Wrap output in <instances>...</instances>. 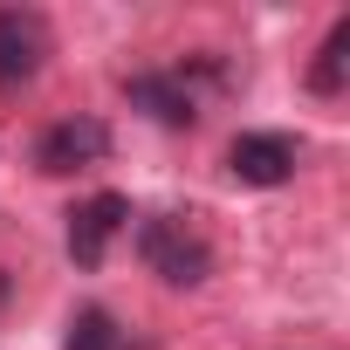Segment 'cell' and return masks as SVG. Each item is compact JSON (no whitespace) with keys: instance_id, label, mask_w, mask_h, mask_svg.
Wrapping results in <instances>:
<instances>
[{"instance_id":"obj_1","label":"cell","mask_w":350,"mask_h":350,"mask_svg":"<svg viewBox=\"0 0 350 350\" xmlns=\"http://www.w3.org/2000/svg\"><path fill=\"white\" fill-rule=\"evenodd\" d=\"M137 261L165 282V288H200L213 275V241L186 220V213H144L137 220Z\"/></svg>"},{"instance_id":"obj_2","label":"cell","mask_w":350,"mask_h":350,"mask_svg":"<svg viewBox=\"0 0 350 350\" xmlns=\"http://www.w3.org/2000/svg\"><path fill=\"white\" fill-rule=\"evenodd\" d=\"M110 124L76 110V117H55L42 137H35V172H49V179H69V172H96L110 158Z\"/></svg>"},{"instance_id":"obj_3","label":"cell","mask_w":350,"mask_h":350,"mask_svg":"<svg viewBox=\"0 0 350 350\" xmlns=\"http://www.w3.org/2000/svg\"><path fill=\"white\" fill-rule=\"evenodd\" d=\"M55 55V28L42 8H0V90H28Z\"/></svg>"},{"instance_id":"obj_4","label":"cell","mask_w":350,"mask_h":350,"mask_svg":"<svg viewBox=\"0 0 350 350\" xmlns=\"http://www.w3.org/2000/svg\"><path fill=\"white\" fill-rule=\"evenodd\" d=\"M131 227V200L124 193H90L76 213H69V261L83 268V275H96L103 261H110V241Z\"/></svg>"},{"instance_id":"obj_5","label":"cell","mask_w":350,"mask_h":350,"mask_svg":"<svg viewBox=\"0 0 350 350\" xmlns=\"http://www.w3.org/2000/svg\"><path fill=\"white\" fill-rule=\"evenodd\" d=\"M124 96H131V110H144L165 131L200 124V90L186 69H137V76H124Z\"/></svg>"},{"instance_id":"obj_6","label":"cell","mask_w":350,"mask_h":350,"mask_svg":"<svg viewBox=\"0 0 350 350\" xmlns=\"http://www.w3.org/2000/svg\"><path fill=\"white\" fill-rule=\"evenodd\" d=\"M295 165H302V137L288 131H241L227 144V172L241 186H288Z\"/></svg>"},{"instance_id":"obj_7","label":"cell","mask_w":350,"mask_h":350,"mask_svg":"<svg viewBox=\"0 0 350 350\" xmlns=\"http://www.w3.org/2000/svg\"><path fill=\"white\" fill-rule=\"evenodd\" d=\"M62 350H144V343H137V336H131L110 309H96V302H90V309H76V316H69Z\"/></svg>"},{"instance_id":"obj_8","label":"cell","mask_w":350,"mask_h":350,"mask_svg":"<svg viewBox=\"0 0 350 350\" xmlns=\"http://www.w3.org/2000/svg\"><path fill=\"white\" fill-rule=\"evenodd\" d=\"M343 83H350V21H329V35L309 62V96L329 103V96H343Z\"/></svg>"},{"instance_id":"obj_9","label":"cell","mask_w":350,"mask_h":350,"mask_svg":"<svg viewBox=\"0 0 350 350\" xmlns=\"http://www.w3.org/2000/svg\"><path fill=\"white\" fill-rule=\"evenodd\" d=\"M8 295H14V282H8V275H0V309H8Z\"/></svg>"}]
</instances>
